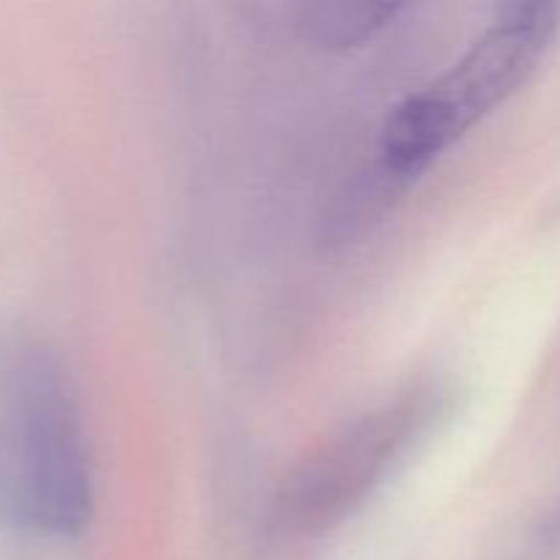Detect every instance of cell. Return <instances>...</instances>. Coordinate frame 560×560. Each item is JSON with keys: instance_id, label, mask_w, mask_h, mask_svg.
<instances>
[{"instance_id": "6da1fadb", "label": "cell", "mask_w": 560, "mask_h": 560, "mask_svg": "<svg viewBox=\"0 0 560 560\" xmlns=\"http://www.w3.org/2000/svg\"><path fill=\"white\" fill-rule=\"evenodd\" d=\"M0 495L11 517L52 536H77L93 514L85 427L69 375L31 348L9 372L0 416Z\"/></svg>"}, {"instance_id": "7a4b0ae2", "label": "cell", "mask_w": 560, "mask_h": 560, "mask_svg": "<svg viewBox=\"0 0 560 560\" xmlns=\"http://www.w3.org/2000/svg\"><path fill=\"white\" fill-rule=\"evenodd\" d=\"M560 27L552 3H514L465 49L438 82L405 98L381 135V162L416 180L470 126L530 80Z\"/></svg>"}, {"instance_id": "3957f363", "label": "cell", "mask_w": 560, "mask_h": 560, "mask_svg": "<svg viewBox=\"0 0 560 560\" xmlns=\"http://www.w3.org/2000/svg\"><path fill=\"white\" fill-rule=\"evenodd\" d=\"M430 416L424 397H405L339 427L295 465L277 509L299 530L328 528L366 501Z\"/></svg>"}, {"instance_id": "277c9868", "label": "cell", "mask_w": 560, "mask_h": 560, "mask_svg": "<svg viewBox=\"0 0 560 560\" xmlns=\"http://www.w3.org/2000/svg\"><path fill=\"white\" fill-rule=\"evenodd\" d=\"M402 9L399 3H306L299 9V31L323 49L364 47Z\"/></svg>"}, {"instance_id": "5b68a950", "label": "cell", "mask_w": 560, "mask_h": 560, "mask_svg": "<svg viewBox=\"0 0 560 560\" xmlns=\"http://www.w3.org/2000/svg\"><path fill=\"white\" fill-rule=\"evenodd\" d=\"M410 184L413 180L394 173L386 162L377 159L375 167L359 173V178H353L348 191L337 200L331 217H328V238L348 241L353 235L364 233L370 224L381 222L383 213L394 206V200Z\"/></svg>"}]
</instances>
